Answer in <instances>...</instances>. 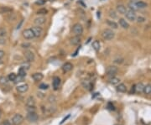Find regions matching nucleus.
<instances>
[{
  "label": "nucleus",
  "mask_w": 151,
  "mask_h": 125,
  "mask_svg": "<svg viewBox=\"0 0 151 125\" xmlns=\"http://www.w3.org/2000/svg\"><path fill=\"white\" fill-rule=\"evenodd\" d=\"M102 36L105 40H112L115 37V33L112 30H110V29H105L102 31Z\"/></svg>",
  "instance_id": "f257e3e1"
},
{
  "label": "nucleus",
  "mask_w": 151,
  "mask_h": 125,
  "mask_svg": "<svg viewBox=\"0 0 151 125\" xmlns=\"http://www.w3.org/2000/svg\"><path fill=\"white\" fill-rule=\"evenodd\" d=\"M72 33L75 35H79V36L82 34V33H83V27H82L81 24L77 23L74 24L72 26Z\"/></svg>",
  "instance_id": "f03ea898"
},
{
  "label": "nucleus",
  "mask_w": 151,
  "mask_h": 125,
  "mask_svg": "<svg viewBox=\"0 0 151 125\" xmlns=\"http://www.w3.org/2000/svg\"><path fill=\"white\" fill-rule=\"evenodd\" d=\"M125 16H126V19L129 21H131V22H134V21H135L136 19H137V15H136L135 12L133 11L130 9H127V11L125 13Z\"/></svg>",
  "instance_id": "7ed1b4c3"
},
{
  "label": "nucleus",
  "mask_w": 151,
  "mask_h": 125,
  "mask_svg": "<svg viewBox=\"0 0 151 125\" xmlns=\"http://www.w3.org/2000/svg\"><path fill=\"white\" fill-rule=\"evenodd\" d=\"M24 117L21 114H14L12 117V123L13 125H20L24 122Z\"/></svg>",
  "instance_id": "20e7f679"
},
{
  "label": "nucleus",
  "mask_w": 151,
  "mask_h": 125,
  "mask_svg": "<svg viewBox=\"0 0 151 125\" xmlns=\"http://www.w3.org/2000/svg\"><path fill=\"white\" fill-rule=\"evenodd\" d=\"M118 69L117 66H109L107 68V70H106L107 76V77H115V75L118 73Z\"/></svg>",
  "instance_id": "39448f33"
},
{
  "label": "nucleus",
  "mask_w": 151,
  "mask_h": 125,
  "mask_svg": "<svg viewBox=\"0 0 151 125\" xmlns=\"http://www.w3.org/2000/svg\"><path fill=\"white\" fill-rule=\"evenodd\" d=\"M24 55L28 62H33L35 59V55L34 54V52L30 51V50H26L24 53Z\"/></svg>",
  "instance_id": "423d86ee"
},
{
  "label": "nucleus",
  "mask_w": 151,
  "mask_h": 125,
  "mask_svg": "<svg viewBox=\"0 0 151 125\" xmlns=\"http://www.w3.org/2000/svg\"><path fill=\"white\" fill-rule=\"evenodd\" d=\"M26 119L28 121H30L31 123H35L39 119V116L36 113V112H28Z\"/></svg>",
  "instance_id": "0eeeda50"
},
{
  "label": "nucleus",
  "mask_w": 151,
  "mask_h": 125,
  "mask_svg": "<svg viewBox=\"0 0 151 125\" xmlns=\"http://www.w3.org/2000/svg\"><path fill=\"white\" fill-rule=\"evenodd\" d=\"M23 37L25 39V40H32V39L35 38V35L33 31H32L31 29H26L23 31Z\"/></svg>",
  "instance_id": "6e6552de"
},
{
  "label": "nucleus",
  "mask_w": 151,
  "mask_h": 125,
  "mask_svg": "<svg viewBox=\"0 0 151 125\" xmlns=\"http://www.w3.org/2000/svg\"><path fill=\"white\" fill-rule=\"evenodd\" d=\"M32 31H33L34 35L35 38H39L43 34V29L39 26H35L31 28Z\"/></svg>",
  "instance_id": "1a4fd4ad"
},
{
  "label": "nucleus",
  "mask_w": 151,
  "mask_h": 125,
  "mask_svg": "<svg viewBox=\"0 0 151 125\" xmlns=\"http://www.w3.org/2000/svg\"><path fill=\"white\" fill-rule=\"evenodd\" d=\"M60 83H61V81H60V78L59 77H54L53 81H52V87L54 88V90H58Z\"/></svg>",
  "instance_id": "9d476101"
},
{
  "label": "nucleus",
  "mask_w": 151,
  "mask_h": 125,
  "mask_svg": "<svg viewBox=\"0 0 151 125\" xmlns=\"http://www.w3.org/2000/svg\"><path fill=\"white\" fill-rule=\"evenodd\" d=\"M46 22V19L44 16H39L34 19V24L36 26H40Z\"/></svg>",
  "instance_id": "9b49d317"
},
{
  "label": "nucleus",
  "mask_w": 151,
  "mask_h": 125,
  "mask_svg": "<svg viewBox=\"0 0 151 125\" xmlns=\"http://www.w3.org/2000/svg\"><path fill=\"white\" fill-rule=\"evenodd\" d=\"M72 68H73V65L71 62H66L62 66V71H63V72H65V73L69 72V71H71V70H72Z\"/></svg>",
  "instance_id": "f8f14e48"
},
{
  "label": "nucleus",
  "mask_w": 151,
  "mask_h": 125,
  "mask_svg": "<svg viewBox=\"0 0 151 125\" xmlns=\"http://www.w3.org/2000/svg\"><path fill=\"white\" fill-rule=\"evenodd\" d=\"M81 37L79 35H75V36L70 39V42L72 45H78L81 43Z\"/></svg>",
  "instance_id": "ddd939ff"
},
{
  "label": "nucleus",
  "mask_w": 151,
  "mask_h": 125,
  "mask_svg": "<svg viewBox=\"0 0 151 125\" xmlns=\"http://www.w3.org/2000/svg\"><path fill=\"white\" fill-rule=\"evenodd\" d=\"M17 91L19 92H21V93H24V92H26L29 90V85L28 84H21L19 85L16 87Z\"/></svg>",
  "instance_id": "4468645a"
},
{
  "label": "nucleus",
  "mask_w": 151,
  "mask_h": 125,
  "mask_svg": "<svg viewBox=\"0 0 151 125\" xmlns=\"http://www.w3.org/2000/svg\"><path fill=\"white\" fill-rule=\"evenodd\" d=\"M81 86L85 89H87V90H92V82L88 80H82L81 81Z\"/></svg>",
  "instance_id": "2eb2a0df"
},
{
  "label": "nucleus",
  "mask_w": 151,
  "mask_h": 125,
  "mask_svg": "<svg viewBox=\"0 0 151 125\" xmlns=\"http://www.w3.org/2000/svg\"><path fill=\"white\" fill-rule=\"evenodd\" d=\"M32 79H33L35 81H41L43 78H44V76H43V74L40 73V72H35L32 75Z\"/></svg>",
  "instance_id": "dca6fc26"
},
{
  "label": "nucleus",
  "mask_w": 151,
  "mask_h": 125,
  "mask_svg": "<svg viewBox=\"0 0 151 125\" xmlns=\"http://www.w3.org/2000/svg\"><path fill=\"white\" fill-rule=\"evenodd\" d=\"M116 9H117V12L119 13L120 14H125L128 9L123 4H118L116 7Z\"/></svg>",
  "instance_id": "f3484780"
},
{
  "label": "nucleus",
  "mask_w": 151,
  "mask_h": 125,
  "mask_svg": "<svg viewBox=\"0 0 151 125\" xmlns=\"http://www.w3.org/2000/svg\"><path fill=\"white\" fill-rule=\"evenodd\" d=\"M118 23H119V25L123 29H124V30H128L129 28V24L126 21L125 19L121 18V19H119V20H118Z\"/></svg>",
  "instance_id": "a211bd4d"
},
{
  "label": "nucleus",
  "mask_w": 151,
  "mask_h": 125,
  "mask_svg": "<svg viewBox=\"0 0 151 125\" xmlns=\"http://www.w3.org/2000/svg\"><path fill=\"white\" fill-rule=\"evenodd\" d=\"M25 104H26L27 107H35V98L30 96L26 99V102H25Z\"/></svg>",
  "instance_id": "6ab92c4d"
},
{
  "label": "nucleus",
  "mask_w": 151,
  "mask_h": 125,
  "mask_svg": "<svg viewBox=\"0 0 151 125\" xmlns=\"http://www.w3.org/2000/svg\"><path fill=\"white\" fill-rule=\"evenodd\" d=\"M107 24L108 25L109 27H111L112 29H113V30H117V29L118 28V24L115 22V21L113 19H107L106 21Z\"/></svg>",
  "instance_id": "aec40b11"
},
{
  "label": "nucleus",
  "mask_w": 151,
  "mask_h": 125,
  "mask_svg": "<svg viewBox=\"0 0 151 125\" xmlns=\"http://www.w3.org/2000/svg\"><path fill=\"white\" fill-rule=\"evenodd\" d=\"M134 88H135V92L137 93H141V92H143V88H145V85L143 83H138L134 86Z\"/></svg>",
  "instance_id": "412c9836"
},
{
  "label": "nucleus",
  "mask_w": 151,
  "mask_h": 125,
  "mask_svg": "<svg viewBox=\"0 0 151 125\" xmlns=\"http://www.w3.org/2000/svg\"><path fill=\"white\" fill-rule=\"evenodd\" d=\"M117 91L119 92H127V87H126V85L123 84V83H120L118 85L117 87Z\"/></svg>",
  "instance_id": "4be33fe9"
},
{
  "label": "nucleus",
  "mask_w": 151,
  "mask_h": 125,
  "mask_svg": "<svg viewBox=\"0 0 151 125\" xmlns=\"http://www.w3.org/2000/svg\"><path fill=\"white\" fill-rule=\"evenodd\" d=\"M135 4L136 6H137V8L139 9H145L147 6H148V4L145 3V2H143V1H137V2H135Z\"/></svg>",
  "instance_id": "5701e85b"
},
{
  "label": "nucleus",
  "mask_w": 151,
  "mask_h": 125,
  "mask_svg": "<svg viewBox=\"0 0 151 125\" xmlns=\"http://www.w3.org/2000/svg\"><path fill=\"white\" fill-rule=\"evenodd\" d=\"M109 82L112 85H118V84H119V82H120V79H119V78L116 77H110Z\"/></svg>",
  "instance_id": "b1692460"
},
{
  "label": "nucleus",
  "mask_w": 151,
  "mask_h": 125,
  "mask_svg": "<svg viewBox=\"0 0 151 125\" xmlns=\"http://www.w3.org/2000/svg\"><path fill=\"white\" fill-rule=\"evenodd\" d=\"M92 48L94 49L95 51H99V50L101 48L100 42L98 40H94L92 42Z\"/></svg>",
  "instance_id": "393cba45"
},
{
  "label": "nucleus",
  "mask_w": 151,
  "mask_h": 125,
  "mask_svg": "<svg viewBox=\"0 0 151 125\" xmlns=\"http://www.w3.org/2000/svg\"><path fill=\"white\" fill-rule=\"evenodd\" d=\"M13 11V9L9 8V7H1L0 8V13H8Z\"/></svg>",
  "instance_id": "a878e982"
},
{
  "label": "nucleus",
  "mask_w": 151,
  "mask_h": 125,
  "mask_svg": "<svg viewBox=\"0 0 151 125\" xmlns=\"http://www.w3.org/2000/svg\"><path fill=\"white\" fill-rule=\"evenodd\" d=\"M143 92L146 95H150L151 94V84H148V85L145 86Z\"/></svg>",
  "instance_id": "bb28decb"
},
{
  "label": "nucleus",
  "mask_w": 151,
  "mask_h": 125,
  "mask_svg": "<svg viewBox=\"0 0 151 125\" xmlns=\"http://www.w3.org/2000/svg\"><path fill=\"white\" fill-rule=\"evenodd\" d=\"M36 13L38 14V15H40V16H43V15H45V14L48 13V10L45 9V8H41L37 10Z\"/></svg>",
  "instance_id": "cd10ccee"
},
{
  "label": "nucleus",
  "mask_w": 151,
  "mask_h": 125,
  "mask_svg": "<svg viewBox=\"0 0 151 125\" xmlns=\"http://www.w3.org/2000/svg\"><path fill=\"white\" fill-rule=\"evenodd\" d=\"M18 74H19V76L20 77H26V70H25L24 68H23V67H20V68L19 69V71H18Z\"/></svg>",
  "instance_id": "c85d7f7f"
},
{
  "label": "nucleus",
  "mask_w": 151,
  "mask_h": 125,
  "mask_svg": "<svg viewBox=\"0 0 151 125\" xmlns=\"http://www.w3.org/2000/svg\"><path fill=\"white\" fill-rule=\"evenodd\" d=\"M128 9H132L133 11H137V10L139 9L138 8H137V6H136V4H135V2H130L128 3Z\"/></svg>",
  "instance_id": "c756f323"
},
{
  "label": "nucleus",
  "mask_w": 151,
  "mask_h": 125,
  "mask_svg": "<svg viewBox=\"0 0 151 125\" xmlns=\"http://www.w3.org/2000/svg\"><path fill=\"white\" fill-rule=\"evenodd\" d=\"M7 34H8V32H7L6 29L3 27H0V37L4 38L7 36Z\"/></svg>",
  "instance_id": "7c9ffc66"
},
{
  "label": "nucleus",
  "mask_w": 151,
  "mask_h": 125,
  "mask_svg": "<svg viewBox=\"0 0 151 125\" xmlns=\"http://www.w3.org/2000/svg\"><path fill=\"white\" fill-rule=\"evenodd\" d=\"M8 81H9V79H8V77H0V84L1 85H6L7 83H8Z\"/></svg>",
  "instance_id": "2f4dec72"
},
{
  "label": "nucleus",
  "mask_w": 151,
  "mask_h": 125,
  "mask_svg": "<svg viewBox=\"0 0 151 125\" xmlns=\"http://www.w3.org/2000/svg\"><path fill=\"white\" fill-rule=\"evenodd\" d=\"M16 77H17V75L15 73L12 72V73H10L9 76H8V79H9V81H14V80L16 79Z\"/></svg>",
  "instance_id": "473e14b6"
},
{
  "label": "nucleus",
  "mask_w": 151,
  "mask_h": 125,
  "mask_svg": "<svg viewBox=\"0 0 151 125\" xmlns=\"http://www.w3.org/2000/svg\"><path fill=\"white\" fill-rule=\"evenodd\" d=\"M21 67H23V68H24L25 70H29L30 68V62H28V61H26V62H24V63H23L22 64V66Z\"/></svg>",
  "instance_id": "72a5a7b5"
},
{
  "label": "nucleus",
  "mask_w": 151,
  "mask_h": 125,
  "mask_svg": "<svg viewBox=\"0 0 151 125\" xmlns=\"http://www.w3.org/2000/svg\"><path fill=\"white\" fill-rule=\"evenodd\" d=\"M21 47H22L23 49H29V48L31 47V45L28 42H24L21 44Z\"/></svg>",
  "instance_id": "f704fd0d"
},
{
  "label": "nucleus",
  "mask_w": 151,
  "mask_h": 125,
  "mask_svg": "<svg viewBox=\"0 0 151 125\" xmlns=\"http://www.w3.org/2000/svg\"><path fill=\"white\" fill-rule=\"evenodd\" d=\"M24 77H20V76L17 77H16V79L14 80V81H13V82H14V83L21 82V81H24Z\"/></svg>",
  "instance_id": "c9c22d12"
},
{
  "label": "nucleus",
  "mask_w": 151,
  "mask_h": 125,
  "mask_svg": "<svg viewBox=\"0 0 151 125\" xmlns=\"http://www.w3.org/2000/svg\"><path fill=\"white\" fill-rule=\"evenodd\" d=\"M109 16L111 17V18H113V19H116V18L118 17L117 16V13H115L113 10H110V12H109Z\"/></svg>",
  "instance_id": "e433bc0d"
},
{
  "label": "nucleus",
  "mask_w": 151,
  "mask_h": 125,
  "mask_svg": "<svg viewBox=\"0 0 151 125\" xmlns=\"http://www.w3.org/2000/svg\"><path fill=\"white\" fill-rule=\"evenodd\" d=\"M39 89H41V90H46V89H48L49 86L47 84H45V83H42L39 85Z\"/></svg>",
  "instance_id": "4c0bfd02"
},
{
  "label": "nucleus",
  "mask_w": 151,
  "mask_h": 125,
  "mask_svg": "<svg viewBox=\"0 0 151 125\" xmlns=\"http://www.w3.org/2000/svg\"><path fill=\"white\" fill-rule=\"evenodd\" d=\"M46 2V0H37L36 2H35V4L36 5H44Z\"/></svg>",
  "instance_id": "58836bf2"
},
{
  "label": "nucleus",
  "mask_w": 151,
  "mask_h": 125,
  "mask_svg": "<svg viewBox=\"0 0 151 125\" xmlns=\"http://www.w3.org/2000/svg\"><path fill=\"white\" fill-rule=\"evenodd\" d=\"M123 62V58H117L114 60V63H116V64H122Z\"/></svg>",
  "instance_id": "ea45409f"
},
{
  "label": "nucleus",
  "mask_w": 151,
  "mask_h": 125,
  "mask_svg": "<svg viewBox=\"0 0 151 125\" xmlns=\"http://www.w3.org/2000/svg\"><path fill=\"white\" fill-rule=\"evenodd\" d=\"M137 21H138V23H143L145 21V19L143 17H141V16H139V17H138L137 19Z\"/></svg>",
  "instance_id": "a19ab883"
},
{
  "label": "nucleus",
  "mask_w": 151,
  "mask_h": 125,
  "mask_svg": "<svg viewBox=\"0 0 151 125\" xmlns=\"http://www.w3.org/2000/svg\"><path fill=\"white\" fill-rule=\"evenodd\" d=\"M48 101L50 102H56V98L54 97V96H50V98L48 99Z\"/></svg>",
  "instance_id": "79ce46f5"
},
{
  "label": "nucleus",
  "mask_w": 151,
  "mask_h": 125,
  "mask_svg": "<svg viewBox=\"0 0 151 125\" xmlns=\"http://www.w3.org/2000/svg\"><path fill=\"white\" fill-rule=\"evenodd\" d=\"M1 125H12V123H11V122H10L9 120H4L1 123Z\"/></svg>",
  "instance_id": "37998d69"
},
{
  "label": "nucleus",
  "mask_w": 151,
  "mask_h": 125,
  "mask_svg": "<svg viewBox=\"0 0 151 125\" xmlns=\"http://www.w3.org/2000/svg\"><path fill=\"white\" fill-rule=\"evenodd\" d=\"M5 43H6V40H5V39L0 37V45H4Z\"/></svg>",
  "instance_id": "c03bdc74"
},
{
  "label": "nucleus",
  "mask_w": 151,
  "mask_h": 125,
  "mask_svg": "<svg viewBox=\"0 0 151 125\" xmlns=\"http://www.w3.org/2000/svg\"><path fill=\"white\" fill-rule=\"evenodd\" d=\"M4 55H5V53H4V51H2V50H0V59L3 58V57H4Z\"/></svg>",
  "instance_id": "a18cd8bd"
},
{
  "label": "nucleus",
  "mask_w": 151,
  "mask_h": 125,
  "mask_svg": "<svg viewBox=\"0 0 151 125\" xmlns=\"http://www.w3.org/2000/svg\"><path fill=\"white\" fill-rule=\"evenodd\" d=\"M107 107H108V108H109V109H111V110H114V106L112 105V103H111V102L108 103V105H107Z\"/></svg>",
  "instance_id": "49530a36"
},
{
  "label": "nucleus",
  "mask_w": 151,
  "mask_h": 125,
  "mask_svg": "<svg viewBox=\"0 0 151 125\" xmlns=\"http://www.w3.org/2000/svg\"><path fill=\"white\" fill-rule=\"evenodd\" d=\"M23 24V20H21L20 21V23H19V24H18V26H17V30H19V29L20 28V26H21V24Z\"/></svg>",
  "instance_id": "de8ad7c7"
},
{
  "label": "nucleus",
  "mask_w": 151,
  "mask_h": 125,
  "mask_svg": "<svg viewBox=\"0 0 151 125\" xmlns=\"http://www.w3.org/2000/svg\"><path fill=\"white\" fill-rule=\"evenodd\" d=\"M70 117V115H68V116H67L66 117V119H63V120L61 121V123H60V124H62V123H63L65 122V121H66V119H68V117Z\"/></svg>",
  "instance_id": "09e8293b"
},
{
  "label": "nucleus",
  "mask_w": 151,
  "mask_h": 125,
  "mask_svg": "<svg viewBox=\"0 0 151 125\" xmlns=\"http://www.w3.org/2000/svg\"><path fill=\"white\" fill-rule=\"evenodd\" d=\"M1 117H2V111L0 110V119H1Z\"/></svg>",
  "instance_id": "8fccbe9b"
},
{
  "label": "nucleus",
  "mask_w": 151,
  "mask_h": 125,
  "mask_svg": "<svg viewBox=\"0 0 151 125\" xmlns=\"http://www.w3.org/2000/svg\"><path fill=\"white\" fill-rule=\"evenodd\" d=\"M50 2H55V1H56V0H49Z\"/></svg>",
  "instance_id": "3c124183"
},
{
  "label": "nucleus",
  "mask_w": 151,
  "mask_h": 125,
  "mask_svg": "<svg viewBox=\"0 0 151 125\" xmlns=\"http://www.w3.org/2000/svg\"><path fill=\"white\" fill-rule=\"evenodd\" d=\"M3 63V60H1V59H0V65H1V64Z\"/></svg>",
  "instance_id": "603ef678"
},
{
  "label": "nucleus",
  "mask_w": 151,
  "mask_h": 125,
  "mask_svg": "<svg viewBox=\"0 0 151 125\" xmlns=\"http://www.w3.org/2000/svg\"><path fill=\"white\" fill-rule=\"evenodd\" d=\"M115 125H119V124H115Z\"/></svg>",
  "instance_id": "864d4df0"
}]
</instances>
